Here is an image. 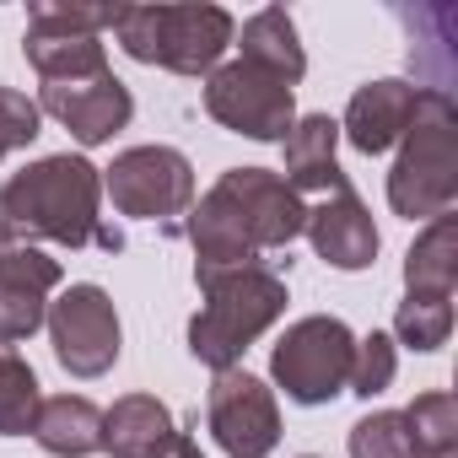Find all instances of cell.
Wrapping results in <instances>:
<instances>
[{
	"label": "cell",
	"instance_id": "cell-32",
	"mask_svg": "<svg viewBox=\"0 0 458 458\" xmlns=\"http://www.w3.org/2000/svg\"><path fill=\"white\" fill-rule=\"evenodd\" d=\"M302 458H313V453H302Z\"/></svg>",
	"mask_w": 458,
	"mask_h": 458
},
{
	"label": "cell",
	"instance_id": "cell-28",
	"mask_svg": "<svg viewBox=\"0 0 458 458\" xmlns=\"http://www.w3.org/2000/svg\"><path fill=\"white\" fill-rule=\"evenodd\" d=\"M38 103L28 92H12V87H0V162H6L12 151L33 146L38 140Z\"/></svg>",
	"mask_w": 458,
	"mask_h": 458
},
{
	"label": "cell",
	"instance_id": "cell-16",
	"mask_svg": "<svg viewBox=\"0 0 458 458\" xmlns=\"http://www.w3.org/2000/svg\"><path fill=\"white\" fill-rule=\"evenodd\" d=\"M286 183L297 194H329V189H345V173L335 162V146H340V124L329 114H308L286 130Z\"/></svg>",
	"mask_w": 458,
	"mask_h": 458
},
{
	"label": "cell",
	"instance_id": "cell-5",
	"mask_svg": "<svg viewBox=\"0 0 458 458\" xmlns=\"http://www.w3.org/2000/svg\"><path fill=\"white\" fill-rule=\"evenodd\" d=\"M119 49L140 65H162L178 76H210L221 55L233 49L238 22L221 6H119Z\"/></svg>",
	"mask_w": 458,
	"mask_h": 458
},
{
	"label": "cell",
	"instance_id": "cell-11",
	"mask_svg": "<svg viewBox=\"0 0 458 458\" xmlns=\"http://www.w3.org/2000/svg\"><path fill=\"white\" fill-rule=\"evenodd\" d=\"M38 114H55V119H60L81 146H103V140H114V135L130 124L135 98H130V87H124L114 71H103V76H92V81L44 87Z\"/></svg>",
	"mask_w": 458,
	"mask_h": 458
},
{
	"label": "cell",
	"instance_id": "cell-10",
	"mask_svg": "<svg viewBox=\"0 0 458 458\" xmlns=\"http://www.w3.org/2000/svg\"><path fill=\"white\" fill-rule=\"evenodd\" d=\"M205 420H210V437H216V447L226 458H265L281 442L276 394H270L265 377H254L243 367L216 372L210 399H205Z\"/></svg>",
	"mask_w": 458,
	"mask_h": 458
},
{
	"label": "cell",
	"instance_id": "cell-8",
	"mask_svg": "<svg viewBox=\"0 0 458 458\" xmlns=\"http://www.w3.org/2000/svg\"><path fill=\"white\" fill-rule=\"evenodd\" d=\"M205 114L226 130H238L249 140H286V130L297 124V103L292 87L233 60V65H216L205 81Z\"/></svg>",
	"mask_w": 458,
	"mask_h": 458
},
{
	"label": "cell",
	"instance_id": "cell-23",
	"mask_svg": "<svg viewBox=\"0 0 458 458\" xmlns=\"http://www.w3.org/2000/svg\"><path fill=\"white\" fill-rule=\"evenodd\" d=\"M38 377L33 367L12 351V345H0V437H28L33 420H38Z\"/></svg>",
	"mask_w": 458,
	"mask_h": 458
},
{
	"label": "cell",
	"instance_id": "cell-20",
	"mask_svg": "<svg viewBox=\"0 0 458 458\" xmlns=\"http://www.w3.org/2000/svg\"><path fill=\"white\" fill-rule=\"evenodd\" d=\"M458 286V216H437L404 254V297H453Z\"/></svg>",
	"mask_w": 458,
	"mask_h": 458
},
{
	"label": "cell",
	"instance_id": "cell-1",
	"mask_svg": "<svg viewBox=\"0 0 458 458\" xmlns=\"http://www.w3.org/2000/svg\"><path fill=\"white\" fill-rule=\"evenodd\" d=\"M302 221H308V205L281 173L233 167V173H221L199 194V205L189 210V243H194V259L205 270L265 265L259 254L286 249L292 238H302Z\"/></svg>",
	"mask_w": 458,
	"mask_h": 458
},
{
	"label": "cell",
	"instance_id": "cell-15",
	"mask_svg": "<svg viewBox=\"0 0 458 458\" xmlns=\"http://www.w3.org/2000/svg\"><path fill=\"white\" fill-rule=\"evenodd\" d=\"M173 437V410L157 394H124L114 410H103V453L114 458H162Z\"/></svg>",
	"mask_w": 458,
	"mask_h": 458
},
{
	"label": "cell",
	"instance_id": "cell-22",
	"mask_svg": "<svg viewBox=\"0 0 458 458\" xmlns=\"http://www.w3.org/2000/svg\"><path fill=\"white\" fill-rule=\"evenodd\" d=\"M399 415H404V431H410L415 458H447V453H458V399L447 388L420 394Z\"/></svg>",
	"mask_w": 458,
	"mask_h": 458
},
{
	"label": "cell",
	"instance_id": "cell-30",
	"mask_svg": "<svg viewBox=\"0 0 458 458\" xmlns=\"http://www.w3.org/2000/svg\"><path fill=\"white\" fill-rule=\"evenodd\" d=\"M12 243H17V233H12V226H6V221H0V254H6Z\"/></svg>",
	"mask_w": 458,
	"mask_h": 458
},
{
	"label": "cell",
	"instance_id": "cell-7",
	"mask_svg": "<svg viewBox=\"0 0 458 458\" xmlns=\"http://www.w3.org/2000/svg\"><path fill=\"white\" fill-rule=\"evenodd\" d=\"M103 189L119 216L135 221H173L194 205V167L173 146H130L103 173Z\"/></svg>",
	"mask_w": 458,
	"mask_h": 458
},
{
	"label": "cell",
	"instance_id": "cell-3",
	"mask_svg": "<svg viewBox=\"0 0 458 458\" xmlns=\"http://www.w3.org/2000/svg\"><path fill=\"white\" fill-rule=\"evenodd\" d=\"M194 281L205 308L189 318V351L210 372L238 367L243 351L286 313V281L270 265H221V270L194 265Z\"/></svg>",
	"mask_w": 458,
	"mask_h": 458
},
{
	"label": "cell",
	"instance_id": "cell-24",
	"mask_svg": "<svg viewBox=\"0 0 458 458\" xmlns=\"http://www.w3.org/2000/svg\"><path fill=\"white\" fill-rule=\"evenodd\" d=\"M453 335V297H404L394 313V340L410 351H437Z\"/></svg>",
	"mask_w": 458,
	"mask_h": 458
},
{
	"label": "cell",
	"instance_id": "cell-4",
	"mask_svg": "<svg viewBox=\"0 0 458 458\" xmlns=\"http://www.w3.org/2000/svg\"><path fill=\"white\" fill-rule=\"evenodd\" d=\"M458 199V108L447 92H420L404 151L388 173V205L404 221H437Z\"/></svg>",
	"mask_w": 458,
	"mask_h": 458
},
{
	"label": "cell",
	"instance_id": "cell-21",
	"mask_svg": "<svg viewBox=\"0 0 458 458\" xmlns=\"http://www.w3.org/2000/svg\"><path fill=\"white\" fill-rule=\"evenodd\" d=\"M399 17L410 22V65L420 76H431L420 92H447L453 71H458V55H453L458 12L453 6H415V12H399Z\"/></svg>",
	"mask_w": 458,
	"mask_h": 458
},
{
	"label": "cell",
	"instance_id": "cell-6",
	"mask_svg": "<svg viewBox=\"0 0 458 458\" xmlns=\"http://www.w3.org/2000/svg\"><path fill=\"white\" fill-rule=\"evenodd\" d=\"M351 356H356V335L340 318L313 313L281 335V345L270 356V377L281 383V394L292 404H329L351 383Z\"/></svg>",
	"mask_w": 458,
	"mask_h": 458
},
{
	"label": "cell",
	"instance_id": "cell-9",
	"mask_svg": "<svg viewBox=\"0 0 458 458\" xmlns=\"http://www.w3.org/2000/svg\"><path fill=\"white\" fill-rule=\"evenodd\" d=\"M44 324H49L55 356H60V367L71 377H103L119 361V313H114L103 286L81 281V286L60 292L49 302Z\"/></svg>",
	"mask_w": 458,
	"mask_h": 458
},
{
	"label": "cell",
	"instance_id": "cell-26",
	"mask_svg": "<svg viewBox=\"0 0 458 458\" xmlns=\"http://www.w3.org/2000/svg\"><path fill=\"white\" fill-rule=\"evenodd\" d=\"M351 458H415L404 415L399 410H372L351 426Z\"/></svg>",
	"mask_w": 458,
	"mask_h": 458
},
{
	"label": "cell",
	"instance_id": "cell-18",
	"mask_svg": "<svg viewBox=\"0 0 458 458\" xmlns=\"http://www.w3.org/2000/svg\"><path fill=\"white\" fill-rule=\"evenodd\" d=\"M22 55L28 65L44 76V87H65V81H92L108 71V49L92 33H22Z\"/></svg>",
	"mask_w": 458,
	"mask_h": 458
},
{
	"label": "cell",
	"instance_id": "cell-31",
	"mask_svg": "<svg viewBox=\"0 0 458 458\" xmlns=\"http://www.w3.org/2000/svg\"><path fill=\"white\" fill-rule=\"evenodd\" d=\"M447 458H458V453H447Z\"/></svg>",
	"mask_w": 458,
	"mask_h": 458
},
{
	"label": "cell",
	"instance_id": "cell-27",
	"mask_svg": "<svg viewBox=\"0 0 458 458\" xmlns=\"http://www.w3.org/2000/svg\"><path fill=\"white\" fill-rule=\"evenodd\" d=\"M394 367H399V356H394V335H367V340H356V356H351V394H361V399H372V394H383L388 383H394Z\"/></svg>",
	"mask_w": 458,
	"mask_h": 458
},
{
	"label": "cell",
	"instance_id": "cell-19",
	"mask_svg": "<svg viewBox=\"0 0 458 458\" xmlns=\"http://www.w3.org/2000/svg\"><path fill=\"white\" fill-rule=\"evenodd\" d=\"M33 437L55 458H87V453L103 447V410L81 394H55V399L38 404Z\"/></svg>",
	"mask_w": 458,
	"mask_h": 458
},
{
	"label": "cell",
	"instance_id": "cell-17",
	"mask_svg": "<svg viewBox=\"0 0 458 458\" xmlns=\"http://www.w3.org/2000/svg\"><path fill=\"white\" fill-rule=\"evenodd\" d=\"M233 44L243 49V55H238L243 65H254V71H265V76H276V81H286V87H297V81L308 76V55H302V44H297V22H292L281 6H265L259 17H249Z\"/></svg>",
	"mask_w": 458,
	"mask_h": 458
},
{
	"label": "cell",
	"instance_id": "cell-12",
	"mask_svg": "<svg viewBox=\"0 0 458 458\" xmlns=\"http://www.w3.org/2000/svg\"><path fill=\"white\" fill-rule=\"evenodd\" d=\"M55 286H60V259L38 254L33 243L17 238L0 254V345H17L44 324Z\"/></svg>",
	"mask_w": 458,
	"mask_h": 458
},
{
	"label": "cell",
	"instance_id": "cell-13",
	"mask_svg": "<svg viewBox=\"0 0 458 458\" xmlns=\"http://www.w3.org/2000/svg\"><path fill=\"white\" fill-rule=\"evenodd\" d=\"M302 238L313 243V254L335 270H367L377 259V226H372V210L356 199V189H329L308 221H302Z\"/></svg>",
	"mask_w": 458,
	"mask_h": 458
},
{
	"label": "cell",
	"instance_id": "cell-14",
	"mask_svg": "<svg viewBox=\"0 0 458 458\" xmlns=\"http://www.w3.org/2000/svg\"><path fill=\"white\" fill-rule=\"evenodd\" d=\"M415 98H420V87H410V81H367V87H356L340 135L361 157H383L388 146L404 140V130L415 119Z\"/></svg>",
	"mask_w": 458,
	"mask_h": 458
},
{
	"label": "cell",
	"instance_id": "cell-25",
	"mask_svg": "<svg viewBox=\"0 0 458 458\" xmlns=\"http://www.w3.org/2000/svg\"><path fill=\"white\" fill-rule=\"evenodd\" d=\"M119 22V6H76V0H33L28 6V28L33 33H92L103 38V28Z\"/></svg>",
	"mask_w": 458,
	"mask_h": 458
},
{
	"label": "cell",
	"instance_id": "cell-2",
	"mask_svg": "<svg viewBox=\"0 0 458 458\" xmlns=\"http://www.w3.org/2000/svg\"><path fill=\"white\" fill-rule=\"evenodd\" d=\"M98 205H103V173L87 157H71V151L28 162L0 189V221H6L17 238H44V243H60V249L98 243V249L119 254L124 238H119V226H103Z\"/></svg>",
	"mask_w": 458,
	"mask_h": 458
},
{
	"label": "cell",
	"instance_id": "cell-29",
	"mask_svg": "<svg viewBox=\"0 0 458 458\" xmlns=\"http://www.w3.org/2000/svg\"><path fill=\"white\" fill-rule=\"evenodd\" d=\"M162 458H205V453L194 447V437H183V431H178V437L167 442V453H162Z\"/></svg>",
	"mask_w": 458,
	"mask_h": 458
}]
</instances>
